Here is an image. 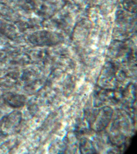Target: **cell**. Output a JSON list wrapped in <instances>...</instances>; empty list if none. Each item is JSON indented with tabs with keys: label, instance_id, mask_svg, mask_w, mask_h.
I'll list each match as a JSON object with an SVG mask.
<instances>
[{
	"label": "cell",
	"instance_id": "cell-1",
	"mask_svg": "<svg viewBox=\"0 0 137 154\" xmlns=\"http://www.w3.org/2000/svg\"><path fill=\"white\" fill-rule=\"evenodd\" d=\"M113 109L106 106L94 109L89 114V121L95 131H101L109 125L113 115Z\"/></svg>",
	"mask_w": 137,
	"mask_h": 154
},
{
	"label": "cell",
	"instance_id": "cell-2",
	"mask_svg": "<svg viewBox=\"0 0 137 154\" xmlns=\"http://www.w3.org/2000/svg\"><path fill=\"white\" fill-rule=\"evenodd\" d=\"M22 119L21 113L15 111L7 116L3 123L4 132L7 133V131H11L16 128L20 125Z\"/></svg>",
	"mask_w": 137,
	"mask_h": 154
},
{
	"label": "cell",
	"instance_id": "cell-3",
	"mask_svg": "<svg viewBox=\"0 0 137 154\" xmlns=\"http://www.w3.org/2000/svg\"><path fill=\"white\" fill-rule=\"evenodd\" d=\"M5 103L14 108L23 106L26 102V97L23 95L14 93H7L3 95Z\"/></svg>",
	"mask_w": 137,
	"mask_h": 154
},
{
	"label": "cell",
	"instance_id": "cell-4",
	"mask_svg": "<svg viewBox=\"0 0 137 154\" xmlns=\"http://www.w3.org/2000/svg\"><path fill=\"white\" fill-rule=\"evenodd\" d=\"M79 149L82 153H94L95 149L92 142L87 138H82L80 140Z\"/></svg>",
	"mask_w": 137,
	"mask_h": 154
},
{
	"label": "cell",
	"instance_id": "cell-5",
	"mask_svg": "<svg viewBox=\"0 0 137 154\" xmlns=\"http://www.w3.org/2000/svg\"><path fill=\"white\" fill-rule=\"evenodd\" d=\"M8 134L4 131H0V146L3 145L8 140Z\"/></svg>",
	"mask_w": 137,
	"mask_h": 154
}]
</instances>
